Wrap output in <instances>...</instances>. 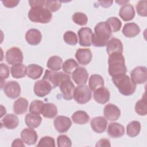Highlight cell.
Instances as JSON below:
<instances>
[{
  "label": "cell",
  "mask_w": 147,
  "mask_h": 147,
  "mask_svg": "<svg viewBox=\"0 0 147 147\" xmlns=\"http://www.w3.org/2000/svg\"><path fill=\"white\" fill-rule=\"evenodd\" d=\"M10 70L12 76L16 79L24 78L26 75V67L22 64H18L13 65Z\"/></svg>",
  "instance_id": "33"
},
{
  "label": "cell",
  "mask_w": 147,
  "mask_h": 147,
  "mask_svg": "<svg viewBox=\"0 0 147 147\" xmlns=\"http://www.w3.org/2000/svg\"><path fill=\"white\" fill-rule=\"evenodd\" d=\"M88 74L85 68L78 67L72 73V78L75 83L78 85H84L87 83Z\"/></svg>",
  "instance_id": "15"
},
{
  "label": "cell",
  "mask_w": 147,
  "mask_h": 147,
  "mask_svg": "<svg viewBox=\"0 0 147 147\" xmlns=\"http://www.w3.org/2000/svg\"><path fill=\"white\" fill-rule=\"evenodd\" d=\"M94 99L96 102L100 104L107 103L110 99V92L109 90L104 87L96 89L94 92Z\"/></svg>",
  "instance_id": "21"
},
{
  "label": "cell",
  "mask_w": 147,
  "mask_h": 147,
  "mask_svg": "<svg viewBox=\"0 0 147 147\" xmlns=\"http://www.w3.org/2000/svg\"><path fill=\"white\" fill-rule=\"evenodd\" d=\"M72 20L76 24L83 26L87 24L88 18L84 13L75 12L72 16Z\"/></svg>",
  "instance_id": "39"
},
{
  "label": "cell",
  "mask_w": 147,
  "mask_h": 147,
  "mask_svg": "<svg viewBox=\"0 0 147 147\" xmlns=\"http://www.w3.org/2000/svg\"><path fill=\"white\" fill-rule=\"evenodd\" d=\"M38 147L41 146H55V142L53 138L49 136H44L42 137L38 142Z\"/></svg>",
  "instance_id": "43"
},
{
  "label": "cell",
  "mask_w": 147,
  "mask_h": 147,
  "mask_svg": "<svg viewBox=\"0 0 147 147\" xmlns=\"http://www.w3.org/2000/svg\"><path fill=\"white\" fill-rule=\"evenodd\" d=\"M23 140L22 141L20 138H17L14 140L13 141V143L11 144V146H22V147H25V144H24Z\"/></svg>",
  "instance_id": "49"
},
{
  "label": "cell",
  "mask_w": 147,
  "mask_h": 147,
  "mask_svg": "<svg viewBox=\"0 0 147 147\" xmlns=\"http://www.w3.org/2000/svg\"><path fill=\"white\" fill-rule=\"evenodd\" d=\"M103 114L106 119L110 121H115L118 119L121 115L120 109L115 105L109 103L103 109Z\"/></svg>",
  "instance_id": "14"
},
{
  "label": "cell",
  "mask_w": 147,
  "mask_h": 147,
  "mask_svg": "<svg viewBox=\"0 0 147 147\" xmlns=\"http://www.w3.org/2000/svg\"><path fill=\"white\" fill-rule=\"evenodd\" d=\"M23 59V53L19 48L12 47L8 49L6 52V61L10 65H14L18 64H21Z\"/></svg>",
  "instance_id": "7"
},
{
  "label": "cell",
  "mask_w": 147,
  "mask_h": 147,
  "mask_svg": "<svg viewBox=\"0 0 147 147\" xmlns=\"http://www.w3.org/2000/svg\"><path fill=\"white\" fill-rule=\"evenodd\" d=\"M3 91L7 97L11 99H16L20 95L21 87L17 82L10 81L5 85Z\"/></svg>",
  "instance_id": "10"
},
{
  "label": "cell",
  "mask_w": 147,
  "mask_h": 147,
  "mask_svg": "<svg viewBox=\"0 0 147 147\" xmlns=\"http://www.w3.org/2000/svg\"><path fill=\"white\" fill-rule=\"evenodd\" d=\"M109 26L111 32H117L119 31L122 26V22L117 17H112L109 18L106 22Z\"/></svg>",
  "instance_id": "37"
},
{
  "label": "cell",
  "mask_w": 147,
  "mask_h": 147,
  "mask_svg": "<svg viewBox=\"0 0 147 147\" xmlns=\"http://www.w3.org/2000/svg\"><path fill=\"white\" fill-rule=\"evenodd\" d=\"M106 52L109 55L114 53L123 52V44L121 41L117 38L110 39L106 45Z\"/></svg>",
  "instance_id": "20"
},
{
  "label": "cell",
  "mask_w": 147,
  "mask_h": 147,
  "mask_svg": "<svg viewBox=\"0 0 147 147\" xmlns=\"http://www.w3.org/2000/svg\"><path fill=\"white\" fill-rule=\"evenodd\" d=\"M88 85L89 88L92 91H95L96 89L103 87L104 85V80L102 76H101L99 75L94 74L92 75L90 79L88 82Z\"/></svg>",
  "instance_id": "31"
},
{
  "label": "cell",
  "mask_w": 147,
  "mask_h": 147,
  "mask_svg": "<svg viewBox=\"0 0 147 147\" xmlns=\"http://www.w3.org/2000/svg\"><path fill=\"white\" fill-rule=\"evenodd\" d=\"M2 125L8 129H16L19 124L18 117L13 114H8L1 120Z\"/></svg>",
  "instance_id": "25"
},
{
  "label": "cell",
  "mask_w": 147,
  "mask_h": 147,
  "mask_svg": "<svg viewBox=\"0 0 147 147\" xmlns=\"http://www.w3.org/2000/svg\"><path fill=\"white\" fill-rule=\"evenodd\" d=\"M122 32L126 37H134L140 33V28L138 25L134 22L126 23L124 25Z\"/></svg>",
  "instance_id": "24"
},
{
  "label": "cell",
  "mask_w": 147,
  "mask_h": 147,
  "mask_svg": "<svg viewBox=\"0 0 147 147\" xmlns=\"http://www.w3.org/2000/svg\"><path fill=\"white\" fill-rule=\"evenodd\" d=\"M108 72L112 77L125 74L126 72L125 58L122 53H114L110 55L108 59Z\"/></svg>",
  "instance_id": "2"
},
{
  "label": "cell",
  "mask_w": 147,
  "mask_h": 147,
  "mask_svg": "<svg viewBox=\"0 0 147 147\" xmlns=\"http://www.w3.org/2000/svg\"><path fill=\"white\" fill-rule=\"evenodd\" d=\"M93 32L88 27H84L80 28L78 34L79 38V43L83 47H90L91 44V38Z\"/></svg>",
  "instance_id": "13"
},
{
  "label": "cell",
  "mask_w": 147,
  "mask_h": 147,
  "mask_svg": "<svg viewBox=\"0 0 147 147\" xmlns=\"http://www.w3.org/2000/svg\"><path fill=\"white\" fill-rule=\"evenodd\" d=\"M73 122L79 125H84L87 123L90 119L88 114L83 110L75 111L71 117Z\"/></svg>",
  "instance_id": "30"
},
{
  "label": "cell",
  "mask_w": 147,
  "mask_h": 147,
  "mask_svg": "<svg viewBox=\"0 0 147 147\" xmlns=\"http://www.w3.org/2000/svg\"><path fill=\"white\" fill-rule=\"evenodd\" d=\"M42 121V118L39 114L29 113L27 114L25 118V122L29 127L36 128L40 126Z\"/></svg>",
  "instance_id": "27"
},
{
  "label": "cell",
  "mask_w": 147,
  "mask_h": 147,
  "mask_svg": "<svg viewBox=\"0 0 147 147\" xmlns=\"http://www.w3.org/2000/svg\"><path fill=\"white\" fill-rule=\"evenodd\" d=\"M146 3V1H140L136 5L137 13L141 16L146 17L147 16Z\"/></svg>",
  "instance_id": "45"
},
{
  "label": "cell",
  "mask_w": 147,
  "mask_h": 147,
  "mask_svg": "<svg viewBox=\"0 0 147 147\" xmlns=\"http://www.w3.org/2000/svg\"><path fill=\"white\" fill-rule=\"evenodd\" d=\"M95 33L92 34L91 44L96 47H105L111 36V31L106 22L98 23L94 28Z\"/></svg>",
  "instance_id": "1"
},
{
  "label": "cell",
  "mask_w": 147,
  "mask_h": 147,
  "mask_svg": "<svg viewBox=\"0 0 147 147\" xmlns=\"http://www.w3.org/2000/svg\"><path fill=\"white\" fill-rule=\"evenodd\" d=\"M57 146L59 147H71L72 142L70 138L66 135H60L57 138Z\"/></svg>",
  "instance_id": "42"
},
{
  "label": "cell",
  "mask_w": 147,
  "mask_h": 147,
  "mask_svg": "<svg viewBox=\"0 0 147 147\" xmlns=\"http://www.w3.org/2000/svg\"><path fill=\"white\" fill-rule=\"evenodd\" d=\"M78 67V63L73 59H69L63 64L62 68L64 72L68 75L72 73Z\"/></svg>",
  "instance_id": "36"
},
{
  "label": "cell",
  "mask_w": 147,
  "mask_h": 147,
  "mask_svg": "<svg viewBox=\"0 0 147 147\" xmlns=\"http://www.w3.org/2000/svg\"><path fill=\"white\" fill-rule=\"evenodd\" d=\"M0 78H1V88H2L3 87V83H5V79H7L10 75V71L9 67L4 64L1 63L0 65Z\"/></svg>",
  "instance_id": "41"
},
{
  "label": "cell",
  "mask_w": 147,
  "mask_h": 147,
  "mask_svg": "<svg viewBox=\"0 0 147 147\" xmlns=\"http://www.w3.org/2000/svg\"><path fill=\"white\" fill-rule=\"evenodd\" d=\"M2 3L3 5L9 8L14 7L17 6V5L19 3L20 1H16V0H5L2 1Z\"/></svg>",
  "instance_id": "46"
},
{
  "label": "cell",
  "mask_w": 147,
  "mask_h": 147,
  "mask_svg": "<svg viewBox=\"0 0 147 147\" xmlns=\"http://www.w3.org/2000/svg\"><path fill=\"white\" fill-rule=\"evenodd\" d=\"M21 137L27 145H34L37 141L38 135L33 128H25L21 132Z\"/></svg>",
  "instance_id": "17"
},
{
  "label": "cell",
  "mask_w": 147,
  "mask_h": 147,
  "mask_svg": "<svg viewBox=\"0 0 147 147\" xmlns=\"http://www.w3.org/2000/svg\"><path fill=\"white\" fill-rule=\"evenodd\" d=\"M28 101L24 98H20L13 104V111L16 114H22L26 112L28 107Z\"/></svg>",
  "instance_id": "28"
},
{
  "label": "cell",
  "mask_w": 147,
  "mask_h": 147,
  "mask_svg": "<svg viewBox=\"0 0 147 147\" xmlns=\"http://www.w3.org/2000/svg\"><path fill=\"white\" fill-rule=\"evenodd\" d=\"M52 17L51 11L44 6L31 7L28 13L29 19L34 22L47 24L51 21Z\"/></svg>",
  "instance_id": "4"
},
{
  "label": "cell",
  "mask_w": 147,
  "mask_h": 147,
  "mask_svg": "<svg viewBox=\"0 0 147 147\" xmlns=\"http://www.w3.org/2000/svg\"><path fill=\"white\" fill-rule=\"evenodd\" d=\"M112 81L118 88L119 92L123 95H131L136 91V84L126 74L113 76L112 77Z\"/></svg>",
  "instance_id": "3"
},
{
  "label": "cell",
  "mask_w": 147,
  "mask_h": 147,
  "mask_svg": "<svg viewBox=\"0 0 147 147\" xmlns=\"http://www.w3.org/2000/svg\"><path fill=\"white\" fill-rule=\"evenodd\" d=\"M45 6L51 12H55L60 8L61 3L59 1H45Z\"/></svg>",
  "instance_id": "44"
},
{
  "label": "cell",
  "mask_w": 147,
  "mask_h": 147,
  "mask_svg": "<svg viewBox=\"0 0 147 147\" xmlns=\"http://www.w3.org/2000/svg\"><path fill=\"white\" fill-rule=\"evenodd\" d=\"M44 105V102L40 100H34L29 106V111L30 113L39 114L41 113Z\"/></svg>",
  "instance_id": "38"
},
{
  "label": "cell",
  "mask_w": 147,
  "mask_h": 147,
  "mask_svg": "<svg viewBox=\"0 0 147 147\" xmlns=\"http://www.w3.org/2000/svg\"><path fill=\"white\" fill-rule=\"evenodd\" d=\"M130 79L136 84L145 83L147 79L146 67L138 66L134 68L130 72Z\"/></svg>",
  "instance_id": "9"
},
{
  "label": "cell",
  "mask_w": 147,
  "mask_h": 147,
  "mask_svg": "<svg viewBox=\"0 0 147 147\" xmlns=\"http://www.w3.org/2000/svg\"><path fill=\"white\" fill-rule=\"evenodd\" d=\"M52 86L47 80L42 79L35 82L33 91L35 95L38 97H44L52 90Z\"/></svg>",
  "instance_id": "8"
},
{
  "label": "cell",
  "mask_w": 147,
  "mask_h": 147,
  "mask_svg": "<svg viewBox=\"0 0 147 147\" xmlns=\"http://www.w3.org/2000/svg\"><path fill=\"white\" fill-rule=\"evenodd\" d=\"M41 114L45 118H53L57 114V107L51 103H45L43 106Z\"/></svg>",
  "instance_id": "29"
},
{
  "label": "cell",
  "mask_w": 147,
  "mask_h": 147,
  "mask_svg": "<svg viewBox=\"0 0 147 147\" xmlns=\"http://www.w3.org/2000/svg\"><path fill=\"white\" fill-rule=\"evenodd\" d=\"M107 133L113 138L121 137L125 133L124 126L117 122H111L108 126Z\"/></svg>",
  "instance_id": "22"
},
{
  "label": "cell",
  "mask_w": 147,
  "mask_h": 147,
  "mask_svg": "<svg viewBox=\"0 0 147 147\" xmlns=\"http://www.w3.org/2000/svg\"><path fill=\"white\" fill-rule=\"evenodd\" d=\"M63 39L65 43L71 45H75L78 43V37L75 33L68 30L65 32L63 35Z\"/></svg>",
  "instance_id": "40"
},
{
  "label": "cell",
  "mask_w": 147,
  "mask_h": 147,
  "mask_svg": "<svg viewBox=\"0 0 147 147\" xmlns=\"http://www.w3.org/2000/svg\"><path fill=\"white\" fill-rule=\"evenodd\" d=\"M96 146H110L111 144L109 140L102 138L99 140L95 145Z\"/></svg>",
  "instance_id": "48"
},
{
  "label": "cell",
  "mask_w": 147,
  "mask_h": 147,
  "mask_svg": "<svg viewBox=\"0 0 147 147\" xmlns=\"http://www.w3.org/2000/svg\"><path fill=\"white\" fill-rule=\"evenodd\" d=\"M141 130V123L139 121H133L126 126V133L127 136L134 137L138 136Z\"/></svg>",
  "instance_id": "34"
},
{
  "label": "cell",
  "mask_w": 147,
  "mask_h": 147,
  "mask_svg": "<svg viewBox=\"0 0 147 147\" xmlns=\"http://www.w3.org/2000/svg\"><path fill=\"white\" fill-rule=\"evenodd\" d=\"M75 57L79 64L86 65L91 61L92 55L88 48H79L76 52Z\"/></svg>",
  "instance_id": "16"
},
{
  "label": "cell",
  "mask_w": 147,
  "mask_h": 147,
  "mask_svg": "<svg viewBox=\"0 0 147 147\" xmlns=\"http://www.w3.org/2000/svg\"><path fill=\"white\" fill-rule=\"evenodd\" d=\"M54 127L56 130L60 133H65L67 131L72 125V122L69 118L60 115L57 117L53 121Z\"/></svg>",
  "instance_id": "11"
},
{
  "label": "cell",
  "mask_w": 147,
  "mask_h": 147,
  "mask_svg": "<svg viewBox=\"0 0 147 147\" xmlns=\"http://www.w3.org/2000/svg\"><path fill=\"white\" fill-rule=\"evenodd\" d=\"M63 60L57 56H53L49 58L47 61V67L53 71L60 70L63 65Z\"/></svg>",
  "instance_id": "32"
},
{
  "label": "cell",
  "mask_w": 147,
  "mask_h": 147,
  "mask_svg": "<svg viewBox=\"0 0 147 147\" xmlns=\"http://www.w3.org/2000/svg\"><path fill=\"white\" fill-rule=\"evenodd\" d=\"M59 87L64 99L69 100L74 98L75 86L71 79H67L63 81Z\"/></svg>",
  "instance_id": "12"
},
{
  "label": "cell",
  "mask_w": 147,
  "mask_h": 147,
  "mask_svg": "<svg viewBox=\"0 0 147 147\" xmlns=\"http://www.w3.org/2000/svg\"><path fill=\"white\" fill-rule=\"evenodd\" d=\"M98 2L100 3V5L102 6V7H108L112 5L113 1H99Z\"/></svg>",
  "instance_id": "50"
},
{
  "label": "cell",
  "mask_w": 147,
  "mask_h": 147,
  "mask_svg": "<svg viewBox=\"0 0 147 147\" xmlns=\"http://www.w3.org/2000/svg\"><path fill=\"white\" fill-rule=\"evenodd\" d=\"M42 79L48 80L52 86L56 88L60 85L64 80L70 79L69 75L63 72H56L47 69Z\"/></svg>",
  "instance_id": "5"
},
{
  "label": "cell",
  "mask_w": 147,
  "mask_h": 147,
  "mask_svg": "<svg viewBox=\"0 0 147 147\" xmlns=\"http://www.w3.org/2000/svg\"><path fill=\"white\" fill-rule=\"evenodd\" d=\"M29 5L31 7L36 6H44L45 4V1L44 0H37V1H29Z\"/></svg>",
  "instance_id": "47"
},
{
  "label": "cell",
  "mask_w": 147,
  "mask_h": 147,
  "mask_svg": "<svg viewBox=\"0 0 147 147\" xmlns=\"http://www.w3.org/2000/svg\"><path fill=\"white\" fill-rule=\"evenodd\" d=\"M92 129L96 133H103L107 127V121L103 117H96L92 118L90 122Z\"/></svg>",
  "instance_id": "18"
},
{
  "label": "cell",
  "mask_w": 147,
  "mask_h": 147,
  "mask_svg": "<svg viewBox=\"0 0 147 147\" xmlns=\"http://www.w3.org/2000/svg\"><path fill=\"white\" fill-rule=\"evenodd\" d=\"M91 97V90L87 86L84 84L75 87L74 98L77 103L85 104L90 100Z\"/></svg>",
  "instance_id": "6"
},
{
  "label": "cell",
  "mask_w": 147,
  "mask_h": 147,
  "mask_svg": "<svg viewBox=\"0 0 147 147\" xmlns=\"http://www.w3.org/2000/svg\"><path fill=\"white\" fill-rule=\"evenodd\" d=\"M42 34L40 31L37 29H30L25 34L26 42L32 45H38L41 41Z\"/></svg>",
  "instance_id": "19"
},
{
  "label": "cell",
  "mask_w": 147,
  "mask_h": 147,
  "mask_svg": "<svg viewBox=\"0 0 147 147\" xmlns=\"http://www.w3.org/2000/svg\"><path fill=\"white\" fill-rule=\"evenodd\" d=\"M135 111L140 115H146L147 114V104L145 92L141 99L138 100L135 105Z\"/></svg>",
  "instance_id": "35"
},
{
  "label": "cell",
  "mask_w": 147,
  "mask_h": 147,
  "mask_svg": "<svg viewBox=\"0 0 147 147\" xmlns=\"http://www.w3.org/2000/svg\"><path fill=\"white\" fill-rule=\"evenodd\" d=\"M43 72V68L36 64H31L26 67V75L32 79H38Z\"/></svg>",
  "instance_id": "26"
},
{
  "label": "cell",
  "mask_w": 147,
  "mask_h": 147,
  "mask_svg": "<svg viewBox=\"0 0 147 147\" xmlns=\"http://www.w3.org/2000/svg\"><path fill=\"white\" fill-rule=\"evenodd\" d=\"M119 16L124 21L131 20L135 16L134 7L129 3L124 4L119 10Z\"/></svg>",
  "instance_id": "23"
}]
</instances>
